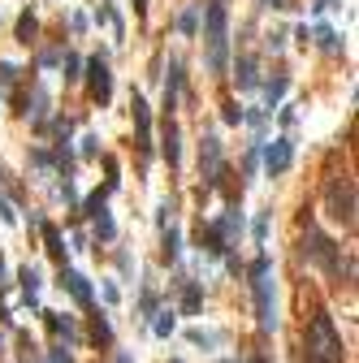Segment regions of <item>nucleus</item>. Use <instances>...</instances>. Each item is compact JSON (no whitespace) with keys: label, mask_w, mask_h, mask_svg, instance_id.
I'll return each instance as SVG.
<instances>
[{"label":"nucleus","mask_w":359,"mask_h":363,"mask_svg":"<svg viewBox=\"0 0 359 363\" xmlns=\"http://www.w3.org/2000/svg\"><path fill=\"white\" fill-rule=\"evenodd\" d=\"M307 363H342V337L329 311H316L312 324H307Z\"/></svg>","instance_id":"nucleus-1"},{"label":"nucleus","mask_w":359,"mask_h":363,"mask_svg":"<svg viewBox=\"0 0 359 363\" xmlns=\"http://www.w3.org/2000/svg\"><path fill=\"white\" fill-rule=\"evenodd\" d=\"M324 208H329L333 221L355 229V177L351 173H333L324 182Z\"/></svg>","instance_id":"nucleus-2"},{"label":"nucleus","mask_w":359,"mask_h":363,"mask_svg":"<svg viewBox=\"0 0 359 363\" xmlns=\"http://www.w3.org/2000/svg\"><path fill=\"white\" fill-rule=\"evenodd\" d=\"M225 52H230V35H225V5L212 0L208 5V70L221 74L225 70Z\"/></svg>","instance_id":"nucleus-3"},{"label":"nucleus","mask_w":359,"mask_h":363,"mask_svg":"<svg viewBox=\"0 0 359 363\" xmlns=\"http://www.w3.org/2000/svg\"><path fill=\"white\" fill-rule=\"evenodd\" d=\"M303 259H312L320 273H338V242L333 238H324L316 225H307V234H303Z\"/></svg>","instance_id":"nucleus-4"},{"label":"nucleus","mask_w":359,"mask_h":363,"mask_svg":"<svg viewBox=\"0 0 359 363\" xmlns=\"http://www.w3.org/2000/svg\"><path fill=\"white\" fill-rule=\"evenodd\" d=\"M255 286V316H260V328H277V303H273V273H255L251 277Z\"/></svg>","instance_id":"nucleus-5"},{"label":"nucleus","mask_w":359,"mask_h":363,"mask_svg":"<svg viewBox=\"0 0 359 363\" xmlns=\"http://www.w3.org/2000/svg\"><path fill=\"white\" fill-rule=\"evenodd\" d=\"M290 160H295V143H290V139H273V143L264 147V169H269V177H282V173L290 169Z\"/></svg>","instance_id":"nucleus-6"},{"label":"nucleus","mask_w":359,"mask_h":363,"mask_svg":"<svg viewBox=\"0 0 359 363\" xmlns=\"http://www.w3.org/2000/svg\"><path fill=\"white\" fill-rule=\"evenodd\" d=\"M87 82H91V100H100V104L113 100V74H108V65L100 57L87 61Z\"/></svg>","instance_id":"nucleus-7"},{"label":"nucleus","mask_w":359,"mask_h":363,"mask_svg":"<svg viewBox=\"0 0 359 363\" xmlns=\"http://www.w3.org/2000/svg\"><path fill=\"white\" fill-rule=\"evenodd\" d=\"M200 173L212 186L221 182V139L217 135H204V143H200Z\"/></svg>","instance_id":"nucleus-8"},{"label":"nucleus","mask_w":359,"mask_h":363,"mask_svg":"<svg viewBox=\"0 0 359 363\" xmlns=\"http://www.w3.org/2000/svg\"><path fill=\"white\" fill-rule=\"evenodd\" d=\"M234 82H238V91H255L260 87V61L255 57H238L234 61Z\"/></svg>","instance_id":"nucleus-9"},{"label":"nucleus","mask_w":359,"mask_h":363,"mask_svg":"<svg viewBox=\"0 0 359 363\" xmlns=\"http://www.w3.org/2000/svg\"><path fill=\"white\" fill-rule=\"evenodd\" d=\"M61 286L70 290V294H74V299L83 303V307L91 303V286H87V277H83V273H74V268H61Z\"/></svg>","instance_id":"nucleus-10"},{"label":"nucleus","mask_w":359,"mask_h":363,"mask_svg":"<svg viewBox=\"0 0 359 363\" xmlns=\"http://www.w3.org/2000/svg\"><path fill=\"white\" fill-rule=\"evenodd\" d=\"M165 160H169V169L182 164V135H177V121H165Z\"/></svg>","instance_id":"nucleus-11"},{"label":"nucleus","mask_w":359,"mask_h":363,"mask_svg":"<svg viewBox=\"0 0 359 363\" xmlns=\"http://www.w3.org/2000/svg\"><path fill=\"white\" fill-rule=\"evenodd\" d=\"M130 108H135V126H139L143 152H148V135H152V112H148V104H143V95H135V100H130Z\"/></svg>","instance_id":"nucleus-12"},{"label":"nucleus","mask_w":359,"mask_h":363,"mask_svg":"<svg viewBox=\"0 0 359 363\" xmlns=\"http://www.w3.org/2000/svg\"><path fill=\"white\" fill-rule=\"evenodd\" d=\"M177 87H182V61H169V82H165V108L177 104Z\"/></svg>","instance_id":"nucleus-13"},{"label":"nucleus","mask_w":359,"mask_h":363,"mask_svg":"<svg viewBox=\"0 0 359 363\" xmlns=\"http://www.w3.org/2000/svg\"><path fill=\"white\" fill-rule=\"evenodd\" d=\"M39 229H43V242H48V255H52L57 264H65V242H61V234H57V225H48V221H43Z\"/></svg>","instance_id":"nucleus-14"},{"label":"nucleus","mask_w":359,"mask_h":363,"mask_svg":"<svg viewBox=\"0 0 359 363\" xmlns=\"http://www.w3.org/2000/svg\"><path fill=\"white\" fill-rule=\"evenodd\" d=\"M43 316H48V324H52V328H57L61 337H70V342H78V324H74L70 316H61V311H43Z\"/></svg>","instance_id":"nucleus-15"},{"label":"nucleus","mask_w":359,"mask_h":363,"mask_svg":"<svg viewBox=\"0 0 359 363\" xmlns=\"http://www.w3.org/2000/svg\"><path fill=\"white\" fill-rule=\"evenodd\" d=\"M35 35H39V18H35V13H22V18H18V43H35Z\"/></svg>","instance_id":"nucleus-16"},{"label":"nucleus","mask_w":359,"mask_h":363,"mask_svg":"<svg viewBox=\"0 0 359 363\" xmlns=\"http://www.w3.org/2000/svg\"><path fill=\"white\" fill-rule=\"evenodd\" d=\"M95 238H100V242H113V238H117V225H113V217H108V212H95Z\"/></svg>","instance_id":"nucleus-17"},{"label":"nucleus","mask_w":359,"mask_h":363,"mask_svg":"<svg viewBox=\"0 0 359 363\" xmlns=\"http://www.w3.org/2000/svg\"><path fill=\"white\" fill-rule=\"evenodd\" d=\"M18 277H22V294H26V303H35V294H39V286H43V282H39V273L26 264V268H22Z\"/></svg>","instance_id":"nucleus-18"},{"label":"nucleus","mask_w":359,"mask_h":363,"mask_svg":"<svg viewBox=\"0 0 359 363\" xmlns=\"http://www.w3.org/2000/svg\"><path fill=\"white\" fill-rule=\"evenodd\" d=\"M286 87H290V82H286V74H277V78L269 82V87H264V100H269V108H273V104H282V95H286Z\"/></svg>","instance_id":"nucleus-19"},{"label":"nucleus","mask_w":359,"mask_h":363,"mask_svg":"<svg viewBox=\"0 0 359 363\" xmlns=\"http://www.w3.org/2000/svg\"><path fill=\"white\" fill-rule=\"evenodd\" d=\"M204 242H208V251H212V255H225V251H230V246H225V238H221V229H217V225H208V229H204Z\"/></svg>","instance_id":"nucleus-20"},{"label":"nucleus","mask_w":359,"mask_h":363,"mask_svg":"<svg viewBox=\"0 0 359 363\" xmlns=\"http://www.w3.org/2000/svg\"><path fill=\"white\" fill-rule=\"evenodd\" d=\"M152 333L156 337H169L173 333V311H156V316H152Z\"/></svg>","instance_id":"nucleus-21"},{"label":"nucleus","mask_w":359,"mask_h":363,"mask_svg":"<svg viewBox=\"0 0 359 363\" xmlns=\"http://www.w3.org/2000/svg\"><path fill=\"white\" fill-rule=\"evenodd\" d=\"M316 43L324 48V52H338V48H342L338 43V30H329V26H316Z\"/></svg>","instance_id":"nucleus-22"},{"label":"nucleus","mask_w":359,"mask_h":363,"mask_svg":"<svg viewBox=\"0 0 359 363\" xmlns=\"http://www.w3.org/2000/svg\"><path fill=\"white\" fill-rule=\"evenodd\" d=\"M177 30H186V35H195V30H200V9H182V18H177Z\"/></svg>","instance_id":"nucleus-23"},{"label":"nucleus","mask_w":359,"mask_h":363,"mask_svg":"<svg viewBox=\"0 0 359 363\" xmlns=\"http://www.w3.org/2000/svg\"><path fill=\"white\" fill-rule=\"evenodd\" d=\"M177 251H182V234L169 225V229H165V259H177Z\"/></svg>","instance_id":"nucleus-24"},{"label":"nucleus","mask_w":359,"mask_h":363,"mask_svg":"<svg viewBox=\"0 0 359 363\" xmlns=\"http://www.w3.org/2000/svg\"><path fill=\"white\" fill-rule=\"evenodd\" d=\"M182 311H186V316H195V311H200V286H186V294H182Z\"/></svg>","instance_id":"nucleus-25"},{"label":"nucleus","mask_w":359,"mask_h":363,"mask_svg":"<svg viewBox=\"0 0 359 363\" xmlns=\"http://www.w3.org/2000/svg\"><path fill=\"white\" fill-rule=\"evenodd\" d=\"M78 78H83V57H65V82H78Z\"/></svg>","instance_id":"nucleus-26"},{"label":"nucleus","mask_w":359,"mask_h":363,"mask_svg":"<svg viewBox=\"0 0 359 363\" xmlns=\"http://www.w3.org/2000/svg\"><path fill=\"white\" fill-rule=\"evenodd\" d=\"M91 337H95V342H113V328H108L104 316H95V320H91Z\"/></svg>","instance_id":"nucleus-27"},{"label":"nucleus","mask_w":359,"mask_h":363,"mask_svg":"<svg viewBox=\"0 0 359 363\" xmlns=\"http://www.w3.org/2000/svg\"><path fill=\"white\" fill-rule=\"evenodd\" d=\"M83 212H87V217H95V212H104V190H95V195H87V204H83Z\"/></svg>","instance_id":"nucleus-28"},{"label":"nucleus","mask_w":359,"mask_h":363,"mask_svg":"<svg viewBox=\"0 0 359 363\" xmlns=\"http://www.w3.org/2000/svg\"><path fill=\"white\" fill-rule=\"evenodd\" d=\"M195 346H217V333H204V328H191V333H186Z\"/></svg>","instance_id":"nucleus-29"},{"label":"nucleus","mask_w":359,"mask_h":363,"mask_svg":"<svg viewBox=\"0 0 359 363\" xmlns=\"http://www.w3.org/2000/svg\"><path fill=\"white\" fill-rule=\"evenodd\" d=\"M0 221H5V225H13V221H18V212H13V204L5 199V195H0Z\"/></svg>","instance_id":"nucleus-30"},{"label":"nucleus","mask_w":359,"mask_h":363,"mask_svg":"<svg viewBox=\"0 0 359 363\" xmlns=\"http://www.w3.org/2000/svg\"><path fill=\"white\" fill-rule=\"evenodd\" d=\"M221 117H225V126H238V121H242V108H238V104H225Z\"/></svg>","instance_id":"nucleus-31"},{"label":"nucleus","mask_w":359,"mask_h":363,"mask_svg":"<svg viewBox=\"0 0 359 363\" xmlns=\"http://www.w3.org/2000/svg\"><path fill=\"white\" fill-rule=\"evenodd\" d=\"M13 78H18V65H9V61H0V82H5V87H9V82Z\"/></svg>","instance_id":"nucleus-32"},{"label":"nucleus","mask_w":359,"mask_h":363,"mask_svg":"<svg viewBox=\"0 0 359 363\" xmlns=\"http://www.w3.org/2000/svg\"><path fill=\"white\" fill-rule=\"evenodd\" d=\"M61 61V48H43L39 52V65H57Z\"/></svg>","instance_id":"nucleus-33"},{"label":"nucleus","mask_w":359,"mask_h":363,"mask_svg":"<svg viewBox=\"0 0 359 363\" xmlns=\"http://www.w3.org/2000/svg\"><path fill=\"white\" fill-rule=\"evenodd\" d=\"M264 234H269V212H260V217H255V238L264 242Z\"/></svg>","instance_id":"nucleus-34"},{"label":"nucleus","mask_w":359,"mask_h":363,"mask_svg":"<svg viewBox=\"0 0 359 363\" xmlns=\"http://www.w3.org/2000/svg\"><path fill=\"white\" fill-rule=\"evenodd\" d=\"M95 147H100V139L87 135V139H83V156H95Z\"/></svg>","instance_id":"nucleus-35"},{"label":"nucleus","mask_w":359,"mask_h":363,"mask_svg":"<svg viewBox=\"0 0 359 363\" xmlns=\"http://www.w3.org/2000/svg\"><path fill=\"white\" fill-rule=\"evenodd\" d=\"M312 9H316V13H324V9H338V5H333V0H312Z\"/></svg>","instance_id":"nucleus-36"},{"label":"nucleus","mask_w":359,"mask_h":363,"mask_svg":"<svg viewBox=\"0 0 359 363\" xmlns=\"http://www.w3.org/2000/svg\"><path fill=\"white\" fill-rule=\"evenodd\" d=\"M52 363H74V359L65 355V351H52Z\"/></svg>","instance_id":"nucleus-37"},{"label":"nucleus","mask_w":359,"mask_h":363,"mask_svg":"<svg viewBox=\"0 0 359 363\" xmlns=\"http://www.w3.org/2000/svg\"><path fill=\"white\" fill-rule=\"evenodd\" d=\"M260 5H264V9H282V0H260Z\"/></svg>","instance_id":"nucleus-38"},{"label":"nucleus","mask_w":359,"mask_h":363,"mask_svg":"<svg viewBox=\"0 0 359 363\" xmlns=\"http://www.w3.org/2000/svg\"><path fill=\"white\" fill-rule=\"evenodd\" d=\"M113 363H135V359H130L126 351H117V359H113Z\"/></svg>","instance_id":"nucleus-39"},{"label":"nucleus","mask_w":359,"mask_h":363,"mask_svg":"<svg viewBox=\"0 0 359 363\" xmlns=\"http://www.w3.org/2000/svg\"><path fill=\"white\" fill-rule=\"evenodd\" d=\"M0 282H5V259H0Z\"/></svg>","instance_id":"nucleus-40"}]
</instances>
